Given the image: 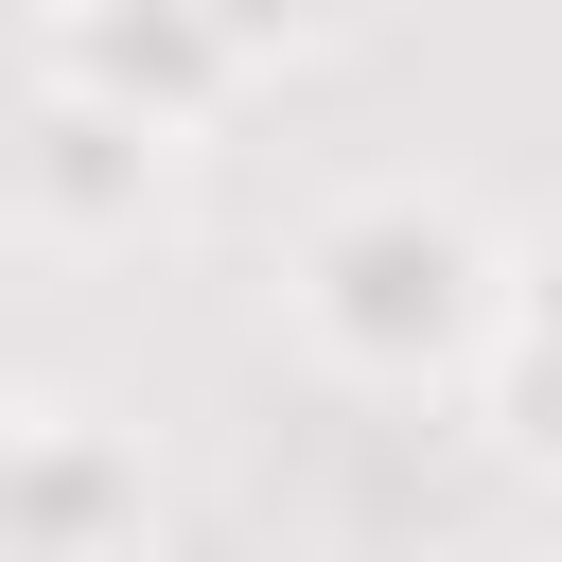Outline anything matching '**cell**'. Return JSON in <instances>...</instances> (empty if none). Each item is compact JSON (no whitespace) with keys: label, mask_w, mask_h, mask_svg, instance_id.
Returning a JSON list of instances; mask_svg holds the SVG:
<instances>
[{"label":"cell","mask_w":562,"mask_h":562,"mask_svg":"<svg viewBox=\"0 0 562 562\" xmlns=\"http://www.w3.org/2000/svg\"><path fill=\"white\" fill-rule=\"evenodd\" d=\"M299 351L334 369V386H474V351H492V316H509V246L457 211V193H351V211H316L299 228Z\"/></svg>","instance_id":"6da1fadb"},{"label":"cell","mask_w":562,"mask_h":562,"mask_svg":"<svg viewBox=\"0 0 562 562\" xmlns=\"http://www.w3.org/2000/svg\"><path fill=\"white\" fill-rule=\"evenodd\" d=\"M35 88H88L158 140H211V105L246 88V53L211 35V0H53L35 18Z\"/></svg>","instance_id":"7a4b0ae2"},{"label":"cell","mask_w":562,"mask_h":562,"mask_svg":"<svg viewBox=\"0 0 562 562\" xmlns=\"http://www.w3.org/2000/svg\"><path fill=\"white\" fill-rule=\"evenodd\" d=\"M176 158H193V140H158V123L88 105V88H35V123H18V211H35L53 246H140V228H176Z\"/></svg>","instance_id":"3957f363"},{"label":"cell","mask_w":562,"mask_h":562,"mask_svg":"<svg viewBox=\"0 0 562 562\" xmlns=\"http://www.w3.org/2000/svg\"><path fill=\"white\" fill-rule=\"evenodd\" d=\"M123 527H140V439L35 404V439H18V474H0V562H105Z\"/></svg>","instance_id":"277c9868"},{"label":"cell","mask_w":562,"mask_h":562,"mask_svg":"<svg viewBox=\"0 0 562 562\" xmlns=\"http://www.w3.org/2000/svg\"><path fill=\"white\" fill-rule=\"evenodd\" d=\"M492 351H544V369H562V228L509 246V316H492Z\"/></svg>","instance_id":"5b68a950"},{"label":"cell","mask_w":562,"mask_h":562,"mask_svg":"<svg viewBox=\"0 0 562 562\" xmlns=\"http://www.w3.org/2000/svg\"><path fill=\"white\" fill-rule=\"evenodd\" d=\"M211 35H228L246 70H281V53H316V35H334V0H211Z\"/></svg>","instance_id":"8992f818"},{"label":"cell","mask_w":562,"mask_h":562,"mask_svg":"<svg viewBox=\"0 0 562 562\" xmlns=\"http://www.w3.org/2000/svg\"><path fill=\"white\" fill-rule=\"evenodd\" d=\"M18 439H35V404H18V386H0V474H18Z\"/></svg>","instance_id":"52a82bcc"}]
</instances>
